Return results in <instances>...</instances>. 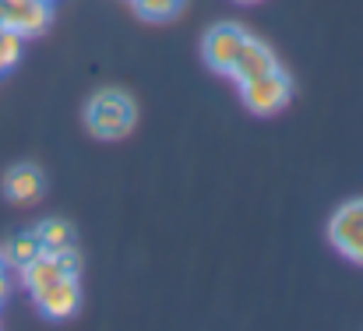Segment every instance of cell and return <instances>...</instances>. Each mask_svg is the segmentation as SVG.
Wrapping results in <instances>:
<instances>
[{"mask_svg": "<svg viewBox=\"0 0 363 331\" xmlns=\"http://www.w3.org/2000/svg\"><path fill=\"white\" fill-rule=\"evenodd\" d=\"M85 123L103 141H121V138H127L130 127H134V103H130V96L121 92V89H103L89 103Z\"/></svg>", "mask_w": 363, "mask_h": 331, "instance_id": "obj_1", "label": "cell"}, {"mask_svg": "<svg viewBox=\"0 0 363 331\" xmlns=\"http://www.w3.org/2000/svg\"><path fill=\"white\" fill-rule=\"evenodd\" d=\"M240 92H243V103H247L250 113L272 116V113H279L293 99V82H289V74H282L279 67H272V71H264V74L243 82Z\"/></svg>", "mask_w": 363, "mask_h": 331, "instance_id": "obj_2", "label": "cell"}, {"mask_svg": "<svg viewBox=\"0 0 363 331\" xmlns=\"http://www.w3.org/2000/svg\"><path fill=\"white\" fill-rule=\"evenodd\" d=\"M328 240H332V247H335L346 261L363 264V198L346 201V205L332 215V222H328Z\"/></svg>", "mask_w": 363, "mask_h": 331, "instance_id": "obj_3", "label": "cell"}, {"mask_svg": "<svg viewBox=\"0 0 363 331\" xmlns=\"http://www.w3.org/2000/svg\"><path fill=\"white\" fill-rule=\"evenodd\" d=\"M243 39H247V35H243L240 25H230V21H219V25H212V28L205 32V43H201L205 64H208L212 71L226 74V71L233 67L237 53H240Z\"/></svg>", "mask_w": 363, "mask_h": 331, "instance_id": "obj_4", "label": "cell"}, {"mask_svg": "<svg viewBox=\"0 0 363 331\" xmlns=\"http://www.w3.org/2000/svg\"><path fill=\"white\" fill-rule=\"evenodd\" d=\"M0 25L28 35H39L50 25V4L46 0H0Z\"/></svg>", "mask_w": 363, "mask_h": 331, "instance_id": "obj_5", "label": "cell"}, {"mask_svg": "<svg viewBox=\"0 0 363 331\" xmlns=\"http://www.w3.org/2000/svg\"><path fill=\"white\" fill-rule=\"evenodd\" d=\"M35 303H39V310H43L46 318H53V321H67V318H74V310H78V303H82L78 279H74V275L57 279L53 286H46L43 293H35Z\"/></svg>", "mask_w": 363, "mask_h": 331, "instance_id": "obj_6", "label": "cell"}, {"mask_svg": "<svg viewBox=\"0 0 363 331\" xmlns=\"http://www.w3.org/2000/svg\"><path fill=\"white\" fill-rule=\"evenodd\" d=\"M43 191H46V180L28 162H18L4 173V198L14 201V205H32V201L43 198Z\"/></svg>", "mask_w": 363, "mask_h": 331, "instance_id": "obj_7", "label": "cell"}, {"mask_svg": "<svg viewBox=\"0 0 363 331\" xmlns=\"http://www.w3.org/2000/svg\"><path fill=\"white\" fill-rule=\"evenodd\" d=\"M275 67V53L264 46V43H254V39H243L240 53H237V60H233V67L226 71L237 85L243 82H250V78H257V74H264V71H272Z\"/></svg>", "mask_w": 363, "mask_h": 331, "instance_id": "obj_8", "label": "cell"}, {"mask_svg": "<svg viewBox=\"0 0 363 331\" xmlns=\"http://www.w3.org/2000/svg\"><path fill=\"white\" fill-rule=\"evenodd\" d=\"M57 279H64V268H60L57 254H50V250L35 254V257L21 268V282L28 286V293H32V296H35V293H43L46 286H53Z\"/></svg>", "mask_w": 363, "mask_h": 331, "instance_id": "obj_9", "label": "cell"}, {"mask_svg": "<svg viewBox=\"0 0 363 331\" xmlns=\"http://www.w3.org/2000/svg\"><path fill=\"white\" fill-rule=\"evenodd\" d=\"M35 236H39L43 250L57 254V250L71 247V240H74V229H71V222H64V219H43L39 225H35Z\"/></svg>", "mask_w": 363, "mask_h": 331, "instance_id": "obj_10", "label": "cell"}, {"mask_svg": "<svg viewBox=\"0 0 363 331\" xmlns=\"http://www.w3.org/2000/svg\"><path fill=\"white\" fill-rule=\"evenodd\" d=\"M35 254H43V243H39L35 229H32V232H18V236L7 243V261H11L14 268H25Z\"/></svg>", "mask_w": 363, "mask_h": 331, "instance_id": "obj_11", "label": "cell"}, {"mask_svg": "<svg viewBox=\"0 0 363 331\" xmlns=\"http://www.w3.org/2000/svg\"><path fill=\"white\" fill-rule=\"evenodd\" d=\"M134 4V11L141 14V18H148V21H166V18H173L180 7H184V0H130Z\"/></svg>", "mask_w": 363, "mask_h": 331, "instance_id": "obj_12", "label": "cell"}, {"mask_svg": "<svg viewBox=\"0 0 363 331\" xmlns=\"http://www.w3.org/2000/svg\"><path fill=\"white\" fill-rule=\"evenodd\" d=\"M21 43H25V35H21V32H14V28L0 25V57H4V64H7V67H14V64L21 60Z\"/></svg>", "mask_w": 363, "mask_h": 331, "instance_id": "obj_13", "label": "cell"}, {"mask_svg": "<svg viewBox=\"0 0 363 331\" xmlns=\"http://www.w3.org/2000/svg\"><path fill=\"white\" fill-rule=\"evenodd\" d=\"M57 261H60L64 275H74V279H78V271H82V257L74 254V247H64V250H57Z\"/></svg>", "mask_w": 363, "mask_h": 331, "instance_id": "obj_14", "label": "cell"}, {"mask_svg": "<svg viewBox=\"0 0 363 331\" xmlns=\"http://www.w3.org/2000/svg\"><path fill=\"white\" fill-rule=\"evenodd\" d=\"M7 289H11V282H7V261L0 257V300L7 296Z\"/></svg>", "mask_w": 363, "mask_h": 331, "instance_id": "obj_15", "label": "cell"}, {"mask_svg": "<svg viewBox=\"0 0 363 331\" xmlns=\"http://www.w3.org/2000/svg\"><path fill=\"white\" fill-rule=\"evenodd\" d=\"M4 71H7V64H4V57H0V74H4Z\"/></svg>", "mask_w": 363, "mask_h": 331, "instance_id": "obj_16", "label": "cell"}, {"mask_svg": "<svg viewBox=\"0 0 363 331\" xmlns=\"http://www.w3.org/2000/svg\"><path fill=\"white\" fill-rule=\"evenodd\" d=\"M240 4H254V0H240Z\"/></svg>", "mask_w": 363, "mask_h": 331, "instance_id": "obj_17", "label": "cell"}, {"mask_svg": "<svg viewBox=\"0 0 363 331\" xmlns=\"http://www.w3.org/2000/svg\"><path fill=\"white\" fill-rule=\"evenodd\" d=\"M46 4H53V0H46Z\"/></svg>", "mask_w": 363, "mask_h": 331, "instance_id": "obj_18", "label": "cell"}]
</instances>
